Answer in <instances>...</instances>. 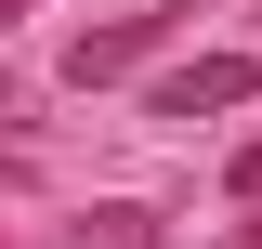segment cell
I'll list each match as a JSON object with an SVG mask.
<instances>
[{
  "mask_svg": "<svg viewBox=\"0 0 262 249\" xmlns=\"http://www.w3.org/2000/svg\"><path fill=\"white\" fill-rule=\"evenodd\" d=\"M223 105H249V53H196V66H170L158 92H144V118H223Z\"/></svg>",
  "mask_w": 262,
  "mask_h": 249,
  "instance_id": "2",
  "label": "cell"
},
{
  "mask_svg": "<svg viewBox=\"0 0 262 249\" xmlns=\"http://www.w3.org/2000/svg\"><path fill=\"white\" fill-rule=\"evenodd\" d=\"M158 236H170L158 210H92V223H66L53 249H158Z\"/></svg>",
  "mask_w": 262,
  "mask_h": 249,
  "instance_id": "3",
  "label": "cell"
},
{
  "mask_svg": "<svg viewBox=\"0 0 262 249\" xmlns=\"http://www.w3.org/2000/svg\"><path fill=\"white\" fill-rule=\"evenodd\" d=\"M223 184H236V197H262V144H236V171H223Z\"/></svg>",
  "mask_w": 262,
  "mask_h": 249,
  "instance_id": "4",
  "label": "cell"
},
{
  "mask_svg": "<svg viewBox=\"0 0 262 249\" xmlns=\"http://www.w3.org/2000/svg\"><path fill=\"white\" fill-rule=\"evenodd\" d=\"M13 13H27V0H0V39H13Z\"/></svg>",
  "mask_w": 262,
  "mask_h": 249,
  "instance_id": "5",
  "label": "cell"
},
{
  "mask_svg": "<svg viewBox=\"0 0 262 249\" xmlns=\"http://www.w3.org/2000/svg\"><path fill=\"white\" fill-rule=\"evenodd\" d=\"M170 27H184V13H105V27L66 39V79H79V92H105V79H131L144 53H170Z\"/></svg>",
  "mask_w": 262,
  "mask_h": 249,
  "instance_id": "1",
  "label": "cell"
},
{
  "mask_svg": "<svg viewBox=\"0 0 262 249\" xmlns=\"http://www.w3.org/2000/svg\"><path fill=\"white\" fill-rule=\"evenodd\" d=\"M0 184H13V144H0Z\"/></svg>",
  "mask_w": 262,
  "mask_h": 249,
  "instance_id": "6",
  "label": "cell"
},
{
  "mask_svg": "<svg viewBox=\"0 0 262 249\" xmlns=\"http://www.w3.org/2000/svg\"><path fill=\"white\" fill-rule=\"evenodd\" d=\"M0 118H13V79H0Z\"/></svg>",
  "mask_w": 262,
  "mask_h": 249,
  "instance_id": "7",
  "label": "cell"
}]
</instances>
